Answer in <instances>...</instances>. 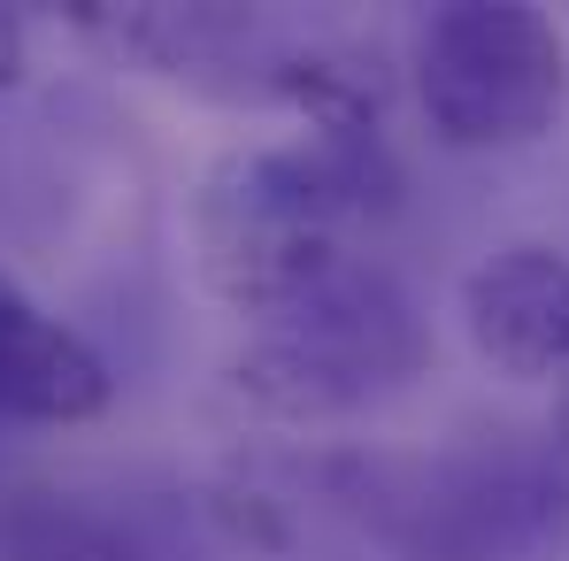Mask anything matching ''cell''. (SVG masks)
I'll return each instance as SVG.
<instances>
[{
    "instance_id": "cell-1",
    "label": "cell",
    "mask_w": 569,
    "mask_h": 561,
    "mask_svg": "<svg viewBox=\"0 0 569 561\" xmlns=\"http://www.w3.org/2000/svg\"><path fill=\"white\" fill-rule=\"evenodd\" d=\"M385 192V154L370 116L323 123L308 147H247L223 154L200 186L192 239L208 284L239 315H270L300 284L347 262V223Z\"/></svg>"
},
{
    "instance_id": "cell-2",
    "label": "cell",
    "mask_w": 569,
    "mask_h": 561,
    "mask_svg": "<svg viewBox=\"0 0 569 561\" xmlns=\"http://www.w3.org/2000/svg\"><path fill=\"white\" fill-rule=\"evenodd\" d=\"M347 508L408 561H531L569 523V454L555 439L485 431L447 454L362 462Z\"/></svg>"
},
{
    "instance_id": "cell-3",
    "label": "cell",
    "mask_w": 569,
    "mask_h": 561,
    "mask_svg": "<svg viewBox=\"0 0 569 561\" xmlns=\"http://www.w3.org/2000/svg\"><path fill=\"white\" fill-rule=\"evenodd\" d=\"M423 362H431V331L408 284L347 254L339 270L300 284L284 308L254 315V339L231 377L254 408L316 423V415H355L408 392Z\"/></svg>"
},
{
    "instance_id": "cell-4",
    "label": "cell",
    "mask_w": 569,
    "mask_h": 561,
    "mask_svg": "<svg viewBox=\"0 0 569 561\" xmlns=\"http://www.w3.org/2000/svg\"><path fill=\"white\" fill-rule=\"evenodd\" d=\"M416 93L447 147H531L569 108V39L523 0H455L416 23Z\"/></svg>"
},
{
    "instance_id": "cell-5",
    "label": "cell",
    "mask_w": 569,
    "mask_h": 561,
    "mask_svg": "<svg viewBox=\"0 0 569 561\" xmlns=\"http://www.w3.org/2000/svg\"><path fill=\"white\" fill-rule=\"evenodd\" d=\"M462 331L477 362L500 377H555L569 370V254L555 247H500L462 278Z\"/></svg>"
},
{
    "instance_id": "cell-6",
    "label": "cell",
    "mask_w": 569,
    "mask_h": 561,
    "mask_svg": "<svg viewBox=\"0 0 569 561\" xmlns=\"http://www.w3.org/2000/svg\"><path fill=\"white\" fill-rule=\"evenodd\" d=\"M108 392H116L108 362L0 270V415L8 423H93Z\"/></svg>"
},
{
    "instance_id": "cell-7",
    "label": "cell",
    "mask_w": 569,
    "mask_h": 561,
    "mask_svg": "<svg viewBox=\"0 0 569 561\" xmlns=\"http://www.w3.org/2000/svg\"><path fill=\"white\" fill-rule=\"evenodd\" d=\"M8 78H16V23L0 16V86H8Z\"/></svg>"
},
{
    "instance_id": "cell-8",
    "label": "cell",
    "mask_w": 569,
    "mask_h": 561,
    "mask_svg": "<svg viewBox=\"0 0 569 561\" xmlns=\"http://www.w3.org/2000/svg\"><path fill=\"white\" fill-rule=\"evenodd\" d=\"M555 447L569 454V392H562V431H555Z\"/></svg>"
}]
</instances>
